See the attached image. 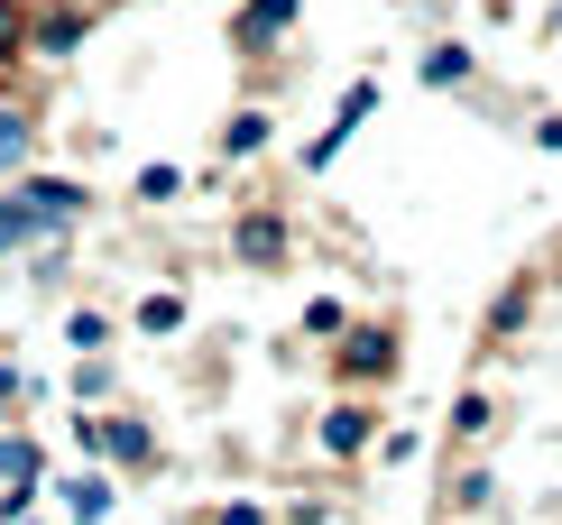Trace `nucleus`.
Returning <instances> with one entry per match:
<instances>
[{"label":"nucleus","instance_id":"11","mask_svg":"<svg viewBox=\"0 0 562 525\" xmlns=\"http://www.w3.org/2000/svg\"><path fill=\"white\" fill-rule=\"evenodd\" d=\"M415 83L425 92H471L480 83V46L471 37H425L415 46Z\"/></svg>","mask_w":562,"mask_h":525},{"label":"nucleus","instance_id":"23","mask_svg":"<svg viewBox=\"0 0 562 525\" xmlns=\"http://www.w3.org/2000/svg\"><path fill=\"white\" fill-rule=\"evenodd\" d=\"M29 241H37V222H29V203H19L10 185H0V258H19V249H29Z\"/></svg>","mask_w":562,"mask_h":525},{"label":"nucleus","instance_id":"24","mask_svg":"<svg viewBox=\"0 0 562 525\" xmlns=\"http://www.w3.org/2000/svg\"><path fill=\"white\" fill-rule=\"evenodd\" d=\"M295 323H304V342H333V332L350 323V304H341V295H304V314H295Z\"/></svg>","mask_w":562,"mask_h":525},{"label":"nucleus","instance_id":"12","mask_svg":"<svg viewBox=\"0 0 562 525\" xmlns=\"http://www.w3.org/2000/svg\"><path fill=\"white\" fill-rule=\"evenodd\" d=\"M213 148H222V166H249V157H268V148H277V111L259 102V92H249V102L222 121V138H213Z\"/></svg>","mask_w":562,"mask_h":525},{"label":"nucleus","instance_id":"16","mask_svg":"<svg viewBox=\"0 0 562 525\" xmlns=\"http://www.w3.org/2000/svg\"><path fill=\"white\" fill-rule=\"evenodd\" d=\"M184 194H194V176H184V166H167V157L130 166V203H138V212H167V203H184Z\"/></svg>","mask_w":562,"mask_h":525},{"label":"nucleus","instance_id":"22","mask_svg":"<svg viewBox=\"0 0 562 525\" xmlns=\"http://www.w3.org/2000/svg\"><path fill=\"white\" fill-rule=\"evenodd\" d=\"M29 396H37V378L19 369L10 350H0V424H19V415H29Z\"/></svg>","mask_w":562,"mask_h":525},{"label":"nucleus","instance_id":"15","mask_svg":"<svg viewBox=\"0 0 562 525\" xmlns=\"http://www.w3.org/2000/svg\"><path fill=\"white\" fill-rule=\"evenodd\" d=\"M184 323H194V304H184L176 286H148V295L130 304V332H138V342H176Z\"/></svg>","mask_w":562,"mask_h":525},{"label":"nucleus","instance_id":"7","mask_svg":"<svg viewBox=\"0 0 562 525\" xmlns=\"http://www.w3.org/2000/svg\"><path fill=\"white\" fill-rule=\"evenodd\" d=\"M222 19H231V56H240L249 75H268V56H277V46H286V37H295L304 0H231Z\"/></svg>","mask_w":562,"mask_h":525},{"label":"nucleus","instance_id":"28","mask_svg":"<svg viewBox=\"0 0 562 525\" xmlns=\"http://www.w3.org/2000/svg\"><path fill=\"white\" fill-rule=\"evenodd\" d=\"M19 525H46V516H37V507H29V516H19Z\"/></svg>","mask_w":562,"mask_h":525},{"label":"nucleus","instance_id":"13","mask_svg":"<svg viewBox=\"0 0 562 525\" xmlns=\"http://www.w3.org/2000/svg\"><path fill=\"white\" fill-rule=\"evenodd\" d=\"M46 480H56V451L29 424H0V489H46Z\"/></svg>","mask_w":562,"mask_h":525},{"label":"nucleus","instance_id":"29","mask_svg":"<svg viewBox=\"0 0 562 525\" xmlns=\"http://www.w3.org/2000/svg\"><path fill=\"white\" fill-rule=\"evenodd\" d=\"M213 10H231V0H213Z\"/></svg>","mask_w":562,"mask_h":525},{"label":"nucleus","instance_id":"27","mask_svg":"<svg viewBox=\"0 0 562 525\" xmlns=\"http://www.w3.org/2000/svg\"><path fill=\"white\" fill-rule=\"evenodd\" d=\"M526 138H535V148H544V157H562V121H535Z\"/></svg>","mask_w":562,"mask_h":525},{"label":"nucleus","instance_id":"14","mask_svg":"<svg viewBox=\"0 0 562 525\" xmlns=\"http://www.w3.org/2000/svg\"><path fill=\"white\" fill-rule=\"evenodd\" d=\"M498 507V470L488 461H452V480H442V525H471Z\"/></svg>","mask_w":562,"mask_h":525},{"label":"nucleus","instance_id":"3","mask_svg":"<svg viewBox=\"0 0 562 525\" xmlns=\"http://www.w3.org/2000/svg\"><path fill=\"white\" fill-rule=\"evenodd\" d=\"M121 10V0H29V65L37 75H56V65H75L92 37H102V19Z\"/></svg>","mask_w":562,"mask_h":525},{"label":"nucleus","instance_id":"6","mask_svg":"<svg viewBox=\"0 0 562 525\" xmlns=\"http://www.w3.org/2000/svg\"><path fill=\"white\" fill-rule=\"evenodd\" d=\"M10 194L29 203L37 241H56V231H83L92 212H102V194H92L83 176H46V166H29V176H10Z\"/></svg>","mask_w":562,"mask_h":525},{"label":"nucleus","instance_id":"21","mask_svg":"<svg viewBox=\"0 0 562 525\" xmlns=\"http://www.w3.org/2000/svg\"><path fill=\"white\" fill-rule=\"evenodd\" d=\"M350 138H360V121H350V111H333V121H323V138H304V157H295V166H304V176H323V166H333Z\"/></svg>","mask_w":562,"mask_h":525},{"label":"nucleus","instance_id":"10","mask_svg":"<svg viewBox=\"0 0 562 525\" xmlns=\"http://www.w3.org/2000/svg\"><path fill=\"white\" fill-rule=\"evenodd\" d=\"M535 304H544V277H535V268H517V277L498 286V295H488V314H480V350L517 342V332L535 323Z\"/></svg>","mask_w":562,"mask_h":525},{"label":"nucleus","instance_id":"4","mask_svg":"<svg viewBox=\"0 0 562 525\" xmlns=\"http://www.w3.org/2000/svg\"><path fill=\"white\" fill-rule=\"evenodd\" d=\"M92 461H111V470H130V480H148V470H167V434H157L130 396H111V405H92Z\"/></svg>","mask_w":562,"mask_h":525},{"label":"nucleus","instance_id":"20","mask_svg":"<svg viewBox=\"0 0 562 525\" xmlns=\"http://www.w3.org/2000/svg\"><path fill=\"white\" fill-rule=\"evenodd\" d=\"M19 258H29V286H46V295H56V277L75 268V231H56V241H29Z\"/></svg>","mask_w":562,"mask_h":525},{"label":"nucleus","instance_id":"5","mask_svg":"<svg viewBox=\"0 0 562 525\" xmlns=\"http://www.w3.org/2000/svg\"><path fill=\"white\" fill-rule=\"evenodd\" d=\"M379 434H387V415H379V396H360V388H341V396L314 415V451H323L333 470H360L369 451H379Z\"/></svg>","mask_w":562,"mask_h":525},{"label":"nucleus","instance_id":"19","mask_svg":"<svg viewBox=\"0 0 562 525\" xmlns=\"http://www.w3.org/2000/svg\"><path fill=\"white\" fill-rule=\"evenodd\" d=\"M56 342H65V350H75V360H83V350H111V342H121V323H111L102 304H75V314L56 323Z\"/></svg>","mask_w":562,"mask_h":525},{"label":"nucleus","instance_id":"25","mask_svg":"<svg viewBox=\"0 0 562 525\" xmlns=\"http://www.w3.org/2000/svg\"><path fill=\"white\" fill-rule=\"evenodd\" d=\"M203 525H277V507H268V498H213Z\"/></svg>","mask_w":562,"mask_h":525},{"label":"nucleus","instance_id":"26","mask_svg":"<svg viewBox=\"0 0 562 525\" xmlns=\"http://www.w3.org/2000/svg\"><path fill=\"white\" fill-rule=\"evenodd\" d=\"M415 443H425V434H415V424H387V434H379V451H369V461H387V470H396V461H415Z\"/></svg>","mask_w":562,"mask_h":525},{"label":"nucleus","instance_id":"1","mask_svg":"<svg viewBox=\"0 0 562 525\" xmlns=\"http://www.w3.org/2000/svg\"><path fill=\"white\" fill-rule=\"evenodd\" d=\"M323 360H333V388H360V396H379L406 378V332H396L387 314H350L333 342H323Z\"/></svg>","mask_w":562,"mask_h":525},{"label":"nucleus","instance_id":"18","mask_svg":"<svg viewBox=\"0 0 562 525\" xmlns=\"http://www.w3.org/2000/svg\"><path fill=\"white\" fill-rule=\"evenodd\" d=\"M65 396H75V405H111V396H121V360H111V350H83L75 378H65Z\"/></svg>","mask_w":562,"mask_h":525},{"label":"nucleus","instance_id":"8","mask_svg":"<svg viewBox=\"0 0 562 525\" xmlns=\"http://www.w3.org/2000/svg\"><path fill=\"white\" fill-rule=\"evenodd\" d=\"M56 507H65V525H111L121 516V470L111 461H83V470H56Z\"/></svg>","mask_w":562,"mask_h":525},{"label":"nucleus","instance_id":"17","mask_svg":"<svg viewBox=\"0 0 562 525\" xmlns=\"http://www.w3.org/2000/svg\"><path fill=\"white\" fill-rule=\"evenodd\" d=\"M442 424H452V443H461V451H480L488 434H498V396H488V388H461Z\"/></svg>","mask_w":562,"mask_h":525},{"label":"nucleus","instance_id":"2","mask_svg":"<svg viewBox=\"0 0 562 525\" xmlns=\"http://www.w3.org/2000/svg\"><path fill=\"white\" fill-rule=\"evenodd\" d=\"M222 258L240 277H286L295 268V212L277 194H249L240 212H231V231H222Z\"/></svg>","mask_w":562,"mask_h":525},{"label":"nucleus","instance_id":"9","mask_svg":"<svg viewBox=\"0 0 562 525\" xmlns=\"http://www.w3.org/2000/svg\"><path fill=\"white\" fill-rule=\"evenodd\" d=\"M37 148H46V111H37V92H0V185L29 176Z\"/></svg>","mask_w":562,"mask_h":525}]
</instances>
